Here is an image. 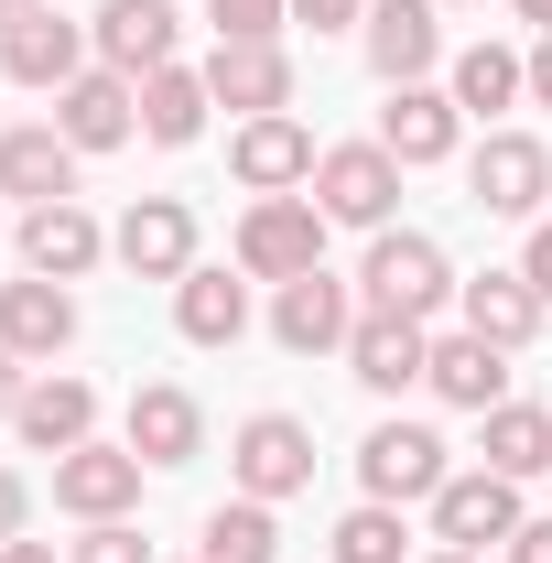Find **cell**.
Listing matches in <instances>:
<instances>
[{"instance_id":"1","label":"cell","mask_w":552,"mask_h":563,"mask_svg":"<svg viewBox=\"0 0 552 563\" xmlns=\"http://www.w3.org/2000/svg\"><path fill=\"white\" fill-rule=\"evenodd\" d=\"M357 303H368V314H412V325H433V314L455 303V261H444V239H422V228H379L368 261H357Z\"/></svg>"},{"instance_id":"2","label":"cell","mask_w":552,"mask_h":563,"mask_svg":"<svg viewBox=\"0 0 552 563\" xmlns=\"http://www.w3.org/2000/svg\"><path fill=\"white\" fill-rule=\"evenodd\" d=\"M325 228L336 217L314 207V196H250V217H239V272L250 282H303V272H325Z\"/></svg>"},{"instance_id":"3","label":"cell","mask_w":552,"mask_h":563,"mask_svg":"<svg viewBox=\"0 0 552 563\" xmlns=\"http://www.w3.org/2000/svg\"><path fill=\"white\" fill-rule=\"evenodd\" d=\"M531 509H520V477H498V466H455L444 488H433V553H487V542H509Z\"/></svg>"},{"instance_id":"4","label":"cell","mask_w":552,"mask_h":563,"mask_svg":"<svg viewBox=\"0 0 552 563\" xmlns=\"http://www.w3.org/2000/svg\"><path fill=\"white\" fill-rule=\"evenodd\" d=\"M228 477H239V498H303L314 488V422L292 412H250L239 422V444H228Z\"/></svg>"},{"instance_id":"5","label":"cell","mask_w":552,"mask_h":563,"mask_svg":"<svg viewBox=\"0 0 552 563\" xmlns=\"http://www.w3.org/2000/svg\"><path fill=\"white\" fill-rule=\"evenodd\" d=\"M346 336H357V282L303 272V282L272 292V347L281 357H346Z\"/></svg>"},{"instance_id":"6","label":"cell","mask_w":552,"mask_h":563,"mask_svg":"<svg viewBox=\"0 0 552 563\" xmlns=\"http://www.w3.org/2000/svg\"><path fill=\"white\" fill-rule=\"evenodd\" d=\"M444 477H455V466H444V433H433V422H379V433L357 444V488L390 498V509H412V498L433 509Z\"/></svg>"},{"instance_id":"7","label":"cell","mask_w":552,"mask_h":563,"mask_svg":"<svg viewBox=\"0 0 552 563\" xmlns=\"http://www.w3.org/2000/svg\"><path fill=\"white\" fill-rule=\"evenodd\" d=\"M314 207L336 217V228H390V207H401V163L379 152V141H336L325 163H314Z\"/></svg>"},{"instance_id":"8","label":"cell","mask_w":552,"mask_h":563,"mask_svg":"<svg viewBox=\"0 0 552 563\" xmlns=\"http://www.w3.org/2000/svg\"><path fill=\"white\" fill-rule=\"evenodd\" d=\"M109 261L131 282H185L196 272V207L185 196H131V217L109 228Z\"/></svg>"},{"instance_id":"9","label":"cell","mask_w":552,"mask_h":563,"mask_svg":"<svg viewBox=\"0 0 552 563\" xmlns=\"http://www.w3.org/2000/svg\"><path fill=\"white\" fill-rule=\"evenodd\" d=\"M466 196H477L487 217H542V196H552V152L531 131H487L477 152H466Z\"/></svg>"},{"instance_id":"10","label":"cell","mask_w":552,"mask_h":563,"mask_svg":"<svg viewBox=\"0 0 552 563\" xmlns=\"http://www.w3.org/2000/svg\"><path fill=\"white\" fill-rule=\"evenodd\" d=\"M314 131L292 120V109H272V120H239L228 131V174L250 185V196H292V185H314Z\"/></svg>"},{"instance_id":"11","label":"cell","mask_w":552,"mask_h":563,"mask_svg":"<svg viewBox=\"0 0 552 563\" xmlns=\"http://www.w3.org/2000/svg\"><path fill=\"white\" fill-rule=\"evenodd\" d=\"M368 141H379L401 174H422V163H455V141H466V109H455V98L422 76V87H390V109H379V131H368Z\"/></svg>"},{"instance_id":"12","label":"cell","mask_w":552,"mask_h":563,"mask_svg":"<svg viewBox=\"0 0 552 563\" xmlns=\"http://www.w3.org/2000/svg\"><path fill=\"white\" fill-rule=\"evenodd\" d=\"M141 466L131 444H76V455H55V509L66 520H131L141 509Z\"/></svg>"},{"instance_id":"13","label":"cell","mask_w":552,"mask_h":563,"mask_svg":"<svg viewBox=\"0 0 552 563\" xmlns=\"http://www.w3.org/2000/svg\"><path fill=\"white\" fill-rule=\"evenodd\" d=\"M0 347L22 357V368H55V357L76 347V292H66V282H44V272L0 282Z\"/></svg>"},{"instance_id":"14","label":"cell","mask_w":552,"mask_h":563,"mask_svg":"<svg viewBox=\"0 0 552 563\" xmlns=\"http://www.w3.org/2000/svg\"><path fill=\"white\" fill-rule=\"evenodd\" d=\"M87 22H66V11H33V22H11L0 33V76L11 87H33V98H55V87H76L87 76Z\"/></svg>"},{"instance_id":"15","label":"cell","mask_w":552,"mask_h":563,"mask_svg":"<svg viewBox=\"0 0 552 563\" xmlns=\"http://www.w3.org/2000/svg\"><path fill=\"white\" fill-rule=\"evenodd\" d=\"M357 44H368V76L379 87H422L433 55H444V22H433V0H368Z\"/></svg>"},{"instance_id":"16","label":"cell","mask_w":552,"mask_h":563,"mask_svg":"<svg viewBox=\"0 0 552 563\" xmlns=\"http://www.w3.org/2000/svg\"><path fill=\"white\" fill-rule=\"evenodd\" d=\"M11 250H22V272H44V282H87L98 261H109V228L66 196V207H22Z\"/></svg>"},{"instance_id":"17","label":"cell","mask_w":552,"mask_h":563,"mask_svg":"<svg viewBox=\"0 0 552 563\" xmlns=\"http://www.w3.org/2000/svg\"><path fill=\"white\" fill-rule=\"evenodd\" d=\"M174 0H98V22H87V44H98V66H120L141 87V76H163L174 66Z\"/></svg>"},{"instance_id":"18","label":"cell","mask_w":552,"mask_h":563,"mask_svg":"<svg viewBox=\"0 0 552 563\" xmlns=\"http://www.w3.org/2000/svg\"><path fill=\"white\" fill-rule=\"evenodd\" d=\"M120 444H131L152 477H163V466H196V455H207V412H196V390L141 379V390H131V433H120Z\"/></svg>"},{"instance_id":"19","label":"cell","mask_w":552,"mask_h":563,"mask_svg":"<svg viewBox=\"0 0 552 563\" xmlns=\"http://www.w3.org/2000/svg\"><path fill=\"white\" fill-rule=\"evenodd\" d=\"M55 131H66L76 152H120V141L141 131V87L120 66H87L76 87H55Z\"/></svg>"},{"instance_id":"20","label":"cell","mask_w":552,"mask_h":563,"mask_svg":"<svg viewBox=\"0 0 552 563\" xmlns=\"http://www.w3.org/2000/svg\"><path fill=\"white\" fill-rule=\"evenodd\" d=\"M76 152L55 120H22V131H0V196H22V207H66L76 196Z\"/></svg>"},{"instance_id":"21","label":"cell","mask_w":552,"mask_h":563,"mask_svg":"<svg viewBox=\"0 0 552 563\" xmlns=\"http://www.w3.org/2000/svg\"><path fill=\"white\" fill-rule=\"evenodd\" d=\"M422 357H433V336H422L412 314H368V303H357V336H346V379H357V390L401 401L422 379Z\"/></svg>"},{"instance_id":"22","label":"cell","mask_w":552,"mask_h":563,"mask_svg":"<svg viewBox=\"0 0 552 563\" xmlns=\"http://www.w3.org/2000/svg\"><path fill=\"white\" fill-rule=\"evenodd\" d=\"M422 390L444 401V412H498L509 401V347H487V336H433V357H422Z\"/></svg>"},{"instance_id":"23","label":"cell","mask_w":552,"mask_h":563,"mask_svg":"<svg viewBox=\"0 0 552 563\" xmlns=\"http://www.w3.org/2000/svg\"><path fill=\"white\" fill-rule=\"evenodd\" d=\"M174 336H185V347H239V336H250V272H239V261H228V272L196 261V272L174 282Z\"/></svg>"},{"instance_id":"24","label":"cell","mask_w":552,"mask_h":563,"mask_svg":"<svg viewBox=\"0 0 552 563\" xmlns=\"http://www.w3.org/2000/svg\"><path fill=\"white\" fill-rule=\"evenodd\" d=\"M11 433H22L33 455H76V444H98V390H87V379H55V368H33V390H22Z\"/></svg>"},{"instance_id":"25","label":"cell","mask_w":552,"mask_h":563,"mask_svg":"<svg viewBox=\"0 0 552 563\" xmlns=\"http://www.w3.org/2000/svg\"><path fill=\"white\" fill-rule=\"evenodd\" d=\"M207 98L239 109V120H272V109H292V55H281V44H217L207 55Z\"/></svg>"},{"instance_id":"26","label":"cell","mask_w":552,"mask_h":563,"mask_svg":"<svg viewBox=\"0 0 552 563\" xmlns=\"http://www.w3.org/2000/svg\"><path fill=\"white\" fill-rule=\"evenodd\" d=\"M455 314H466V336H487V347H531V336H542V292H531V282L520 272H477V282H455Z\"/></svg>"},{"instance_id":"27","label":"cell","mask_w":552,"mask_h":563,"mask_svg":"<svg viewBox=\"0 0 552 563\" xmlns=\"http://www.w3.org/2000/svg\"><path fill=\"white\" fill-rule=\"evenodd\" d=\"M444 98H455L466 120H498V109L531 98V55H509V44H466V55L444 66Z\"/></svg>"},{"instance_id":"28","label":"cell","mask_w":552,"mask_h":563,"mask_svg":"<svg viewBox=\"0 0 552 563\" xmlns=\"http://www.w3.org/2000/svg\"><path fill=\"white\" fill-rule=\"evenodd\" d=\"M207 66H163L141 76V141H163V152H185V141H207Z\"/></svg>"},{"instance_id":"29","label":"cell","mask_w":552,"mask_h":563,"mask_svg":"<svg viewBox=\"0 0 552 563\" xmlns=\"http://www.w3.org/2000/svg\"><path fill=\"white\" fill-rule=\"evenodd\" d=\"M477 422H487L477 466H498V477H520V488H531V477L552 466V412H542V401H498V412H477Z\"/></svg>"},{"instance_id":"30","label":"cell","mask_w":552,"mask_h":563,"mask_svg":"<svg viewBox=\"0 0 552 563\" xmlns=\"http://www.w3.org/2000/svg\"><path fill=\"white\" fill-rule=\"evenodd\" d=\"M207 563H281L272 498H228V509H207Z\"/></svg>"},{"instance_id":"31","label":"cell","mask_w":552,"mask_h":563,"mask_svg":"<svg viewBox=\"0 0 552 563\" xmlns=\"http://www.w3.org/2000/svg\"><path fill=\"white\" fill-rule=\"evenodd\" d=\"M325 553H336V563H401V553H412V531H401V509H390V498H357V509L336 520V542H325Z\"/></svg>"},{"instance_id":"32","label":"cell","mask_w":552,"mask_h":563,"mask_svg":"<svg viewBox=\"0 0 552 563\" xmlns=\"http://www.w3.org/2000/svg\"><path fill=\"white\" fill-rule=\"evenodd\" d=\"M217 44H281V22H292V0H207Z\"/></svg>"},{"instance_id":"33","label":"cell","mask_w":552,"mask_h":563,"mask_svg":"<svg viewBox=\"0 0 552 563\" xmlns=\"http://www.w3.org/2000/svg\"><path fill=\"white\" fill-rule=\"evenodd\" d=\"M66 563H152V542H141L131 520H87V531H76V553Z\"/></svg>"},{"instance_id":"34","label":"cell","mask_w":552,"mask_h":563,"mask_svg":"<svg viewBox=\"0 0 552 563\" xmlns=\"http://www.w3.org/2000/svg\"><path fill=\"white\" fill-rule=\"evenodd\" d=\"M520 282L552 303V217H531V239H520Z\"/></svg>"},{"instance_id":"35","label":"cell","mask_w":552,"mask_h":563,"mask_svg":"<svg viewBox=\"0 0 552 563\" xmlns=\"http://www.w3.org/2000/svg\"><path fill=\"white\" fill-rule=\"evenodd\" d=\"M292 22H314V33H357L368 0H292Z\"/></svg>"},{"instance_id":"36","label":"cell","mask_w":552,"mask_h":563,"mask_svg":"<svg viewBox=\"0 0 552 563\" xmlns=\"http://www.w3.org/2000/svg\"><path fill=\"white\" fill-rule=\"evenodd\" d=\"M22 520H33V488H22V477L0 466V542H22Z\"/></svg>"},{"instance_id":"37","label":"cell","mask_w":552,"mask_h":563,"mask_svg":"<svg viewBox=\"0 0 552 563\" xmlns=\"http://www.w3.org/2000/svg\"><path fill=\"white\" fill-rule=\"evenodd\" d=\"M498 553H509V563H552V520H520V531H509Z\"/></svg>"},{"instance_id":"38","label":"cell","mask_w":552,"mask_h":563,"mask_svg":"<svg viewBox=\"0 0 552 563\" xmlns=\"http://www.w3.org/2000/svg\"><path fill=\"white\" fill-rule=\"evenodd\" d=\"M22 390H33V368H22V357H11V347H0V422H11V412H22Z\"/></svg>"},{"instance_id":"39","label":"cell","mask_w":552,"mask_h":563,"mask_svg":"<svg viewBox=\"0 0 552 563\" xmlns=\"http://www.w3.org/2000/svg\"><path fill=\"white\" fill-rule=\"evenodd\" d=\"M531 109H552V33L531 44Z\"/></svg>"},{"instance_id":"40","label":"cell","mask_w":552,"mask_h":563,"mask_svg":"<svg viewBox=\"0 0 552 563\" xmlns=\"http://www.w3.org/2000/svg\"><path fill=\"white\" fill-rule=\"evenodd\" d=\"M0 563H55V542H0Z\"/></svg>"},{"instance_id":"41","label":"cell","mask_w":552,"mask_h":563,"mask_svg":"<svg viewBox=\"0 0 552 563\" xmlns=\"http://www.w3.org/2000/svg\"><path fill=\"white\" fill-rule=\"evenodd\" d=\"M33 11H55V0H0V33H11V22H33Z\"/></svg>"},{"instance_id":"42","label":"cell","mask_w":552,"mask_h":563,"mask_svg":"<svg viewBox=\"0 0 552 563\" xmlns=\"http://www.w3.org/2000/svg\"><path fill=\"white\" fill-rule=\"evenodd\" d=\"M509 11H520V22H531V33H552V0H509Z\"/></svg>"},{"instance_id":"43","label":"cell","mask_w":552,"mask_h":563,"mask_svg":"<svg viewBox=\"0 0 552 563\" xmlns=\"http://www.w3.org/2000/svg\"><path fill=\"white\" fill-rule=\"evenodd\" d=\"M422 563H477V553H422Z\"/></svg>"},{"instance_id":"44","label":"cell","mask_w":552,"mask_h":563,"mask_svg":"<svg viewBox=\"0 0 552 563\" xmlns=\"http://www.w3.org/2000/svg\"><path fill=\"white\" fill-rule=\"evenodd\" d=\"M433 11H477V0H433Z\"/></svg>"},{"instance_id":"45","label":"cell","mask_w":552,"mask_h":563,"mask_svg":"<svg viewBox=\"0 0 552 563\" xmlns=\"http://www.w3.org/2000/svg\"><path fill=\"white\" fill-rule=\"evenodd\" d=\"M0 239H11V217H0Z\"/></svg>"},{"instance_id":"46","label":"cell","mask_w":552,"mask_h":563,"mask_svg":"<svg viewBox=\"0 0 552 563\" xmlns=\"http://www.w3.org/2000/svg\"><path fill=\"white\" fill-rule=\"evenodd\" d=\"M196 563H207V553H196Z\"/></svg>"}]
</instances>
